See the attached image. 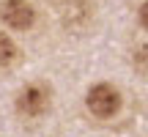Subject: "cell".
<instances>
[{
	"label": "cell",
	"instance_id": "1",
	"mask_svg": "<svg viewBox=\"0 0 148 137\" xmlns=\"http://www.w3.org/2000/svg\"><path fill=\"white\" fill-rule=\"evenodd\" d=\"M85 104H88L90 115L104 121V118L118 115V110H121V93H118V88L110 85V82H96L93 88L88 90V96H85Z\"/></svg>",
	"mask_w": 148,
	"mask_h": 137
},
{
	"label": "cell",
	"instance_id": "2",
	"mask_svg": "<svg viewBox=\"0 0 148 137\" xmlns=\"http://www.w3.org/2000/svg\"><path fill=\"white\" fill-rule=\"evenodd\" d=\"M0 19L11 30H30L36 25V8L30 0H3L0 3Z\"/></svg>",
	"mask_w": 148,
	"mask_h": 137
},
{
	"label": "cell",
	"instance_id": "3",
	"mask_svg": "<svg viewBox=\"0 0 148 137\" xmlns=\"http://www.w3.org/2000/svg\"><path fill=\"white\" fill-rule=\"evenodd\" d=\"M16 110L25 118L44 115V112L49 110V90L44 88V85H38V82L25 85V88L19 90V96H16Z\"/></svg>",
	"mask_w": 148,
	"mask_h": 137
},
{
	"label": "cell",
	"instance_id": "4",
	"mask_svg": "<svg viewBox=\"0 0 148 137\" xmlns=\"http://www.w3.org/2000/svg\"><path fill=\"white\" fill-rule=\"evenodd\" d=\"M16 58H19V47L14 44V38L0 33V66H11Z\"/></svg>",
	"mask_w": 148,
	"mask_h": 137
},
{
	"label": "cell",
	"instance_id": "5",
	"mask_svg": "<svg viewBox=\"0 0 148 137\" xmlns=\"http://www.w3.org/2000/svg\"><path fill=\"white\" fill-rule=\"evenodd\" d=\"M134 63H137L140 68H148V47H140L137 55H134Z\"/></svg>",
	"mask_w": 148,
	"mask_h": 137
},
{
	"label": "cell",
	"instance_id": "6",
	"mask_svg": "<svg viewBox=\"0 0 148 137\" xmlns=\"http://www.w3.org/2000/svg\"><path fill=\"white\" fill-rule=\"evenodd\" d=\"M137 19H140V25H143L145 30H148V0H145L143 5H140V8H137Z\"/></svg>",
	"mask_w": 148,
	"mask_h": 137
}]
</instances>
